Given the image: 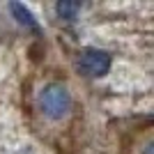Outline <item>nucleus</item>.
<instances>
[{
    "label": "nucleus",
    "mask_w": 154,
    "mask_h": 154,
    "mask_svg": "<svg viewBox=\"0 0 154 154\" xmlns=\"http://www.w3.org/2000/svg\"><path fill=\"white\" fill-rule=\"evenodd\" d=\"M78 67L83 74L92 78H99V76H106L110 69V55L106 51H99V48H88V51L81 53L78 58Z\"/></svg>",
    "instance_id": "f03ea898"
},
{
    "label": "nucleus",
    "mask_w": 154,
    "mask_h": 154,
    "mask_svg": "<svg viewBox=\"0 0 154 154\" xmlns=\"http://www.w3.org/2000/svg\"><path fill=\"white\" fill-rule=\"evenodd\" d=\"M39 108L46 117L60 120L69 113L71 108V94L62 83H48L39 92Z\"/></svg>",
    "instance_id": "f257e3e1"
},
{
    "label": "nucleus",
    "mask_w": 154,
    "mask_h": 154,
    "mask_svg": "<svg viewBox=\"0 0 154 154\" xmlns=\"http://www.w3.org/2000/svg\"><path fill=\"white\" fill-rule=\"evenodd\" d=\"M55 12H58L62 19L74 21V19H76V14L81 12V5H78V2H67V0H62V2L55 5Z\"/></svg>",
    "instance_id": "20e7f679"
},
{
    "label": "nucleus",
    "mask_w": 154,
    "mask_h": 154,
    "mask_svg": "<svg viewBox=\"0 0 154 154\" xmlns=\"http://www.w3.org/2000/svg\"><path fill=\"white\" fill-rule=\"evenodd\" d=\"M9 9H12V14H14V19L19 21L21 26H26V28H32V30H37V19H35V14L28 9L26 5H21V2H12L9 5Z\"/></svg>",
    "instance_id": "7ed1b4c3"
},
{
    "label": "nucleus",
    "mask_w": 154,
    "mask_h": 154,
    "mask_svg": "<svg viewBox=\"0 0 154 154\" xmlns=\"http://www.w3.org/2000/svg\"><path fill=\"white\" fill-rule=\"evenodd\" d=\"M152 152H154V145L149 143V145H147V149H145V154H152Z\"/></svg>",
    "instance_id": "39448f33"
}]
</instances>
